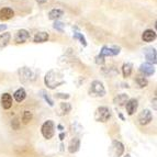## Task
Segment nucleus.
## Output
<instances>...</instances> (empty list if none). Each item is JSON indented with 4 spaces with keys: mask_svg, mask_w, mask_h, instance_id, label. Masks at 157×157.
I'll return each instance as SVG.
<instances>
[{
    "mask_svg": "<svg viewBox=\"0 0 157 157\" xmlns=\"http://www.w3.org/2000/svg\"><path fill=\"white\" fill-rule=\"evenodd\" d=\"M45 85H46L50 89H55L56 87L60 86L65 82V79H64L63 74L60 73L59 71H56V69H51L48 73L45 75Z\"/></svg>",
    "mask_w": 157,
    "mask_h": 157,
    "instance_id": "obj_1",
    "label": "nucleus"
},
{
    "mask_svg": "<svg viewBox=\"0 0 157 157\" xmlns=\"http://www.w3.org/2000/svg\"><path fill=\"white\" fill-rule=\"evenodd\" d=\"M89 94L91 97H103L105 96V89L101 81L99 80L92 81L89 88Z\"/></svg>",
    "mask_w": 157,
    "mask_h": 157,
    "instance_id": "obj_2",
    "label": "nucleus"
},
{
    "mask_svg": "<svg viewBox=\"0 0 157 157\" xmlns=\"http://www.w3.org/2000/svg\"><path fill=\"white\" fill-rule=\"evenodd\" d=\"M111 118V111L107 107H100L98 108L94 112V120L97 122H107Z\"/></svg>",
    "mask_w": 157,
    "mask_h": 157,
    "instance_id": "obj_3",
    "label": "nucleus"
},
{
    "mask_svg": "<svg viewBox=\"0 0 157 157\" xmlns=\"http://www.w3.org/2000/svg\"><path fill=\"white\" fill-rule=\"evenodd\" d=\"M41 132H42V135L46 140L52 139L54 134H55V124H54V122L52 120L45 121L42 128H41Z\"/></svg>",
    "mask_w": 157,
    "mask_h": 157,
    "instance_id": "obj_4",
    "label": "nucleus"
},
{
    "mask_svg": "<svg viewBox=\"0 0 157 157\" xmlns=\"http://www.w3.org/2000/svg\"><path fill=\"white\" fill-rule=\"evenodd\" d=\"M124 153V145L120 141H113L109 147V154L111 157H121Z\"/></svg>",
    "mask_w": 157,
    "mask_h": 157,
    "instance_id": "obj_5",
    "label": "nucleus"
},
{
    "mask_svg": "<svg viewBox=\"0 0 157 157\" xmlns=\"http://www.w3.org/2000/svg\"><path fill=\"white\" fill-rule=\"evenodd\" d=\"M152 120H153L152 112H151L148 109H144V110L139 114V122L142 125H146V124L151 123Z\"/></svg>",
    "mask_w": 157,
    "mask_h": 157,
    "instance_id": "obj_6",
    "label": "nucleus"
},
{
    "mask_svg": "<svg viewBox=\"0 0 157 157\" xmlns=\"http://www.w3.org/2000/svg\"><path fill=\"white\" fill-rule=\"evenodd\" d=\"M119 53H120V48L117 46L114 47H108V46H103L100 51V54L99 56L102 58H105V56H115L118 55Z\"/></svg>",
    "mask_w": 157,
    "mask_h": 157,
    "instance_id": "obj_7",
    "label": "nucleus"
},
{
    "mask_svg": "<svg viewBox=\"0 0 157 157\" xmlns=\"http://www.w3.org/2000/svg\"><path fill=\"white\" fill-rule=\"evenodd\" d=\"M19 75H20V80L23 81V82H28V81L34 79V75L30 68H26V67L21 68L19 71Z\"/></svg>",
    "mask_w": 157,
    "mask_h": 157,
    "instance_id": "obj_8",
    "label": "nucleus"
},
{
    "mask_svg": "<svg viewBox=\"0 0 157 157\" xmlns=\"http://www.w3.org/2000/svg\"><path fill=\"white\" fill-rule=\"evenodd\" d=\"M145 58L148 62V64H156L157 63V57H156V50L153 47H148L144 50Z\"/></svg>",
    "mask_w": 157,
    "mask_h": 157,
    "instance_id": "obj_9",
    "label": "nucleus"
},
{
    "mask_svg": "<svg viewBox=\"0 0 157 157\" xmlns=\"http://www.w3.org/2000/svg\"><path fill=\"white\" fill-rule=\"evenodd\" d=\"M126 112H128V115H133L134 113L136 112V110H137V107H139V102H137V100L136 99H128V101H126Z\"/></svg>",
    "mask_w": 157,
    "mask_h": 157,
    "instance_id": "obj_10",
    "label": "nucleus"
},
{
    "mask_svg": "<svg viewBox=\"0 0 157 157\" xmlns=\"http://www.w3.org/2000/svg\"><path fill=\"white\" fill-rule=\"evenodd\" d=\"M79 147H80V140L78 137H74L71 140L69 144H68V152L71 154H74L79 151Z\"/></svg>",
    "mask_w": 157,
    "mask_h": 157,
    "instance_id": "obj_11",
    "label": "nucleus"
},
{
    "mask_svg": "<svg viewBox=\"0 0 157 157\" xmlns=\"http://www.w3.org/2000/svg\"><path fill=\"white\" fill-rule=\"evenodd\" d=\"M30 37V34L29 32L26 31V30H20V31H18V33L16 34V37H14V40H16L17 43H24L26 41V40Z\"/></svg>",
    "mask_w": 157,
    "mask_h": 157,
    "instance_id": "obj_12",
    "label": "nucleus"
},
{
    "mask_svg": "<svg viewBox=\"0 0 157 157\" xmlns=\"http://www.w3.org/2000/svg\"><path fill=\"white\" fill-rule=\"evenodd\" d=\"M1 105L6 110H8L12 107V97L9 94H3L1 96Z\"/></svg>",
    "mask_w": 157,
    "mask_h": 157,
    "instance_id": "obj_13",
    "label": "nucleus"
},
{
    "mask_svg": "<svg viewBox=\"0 0 157 157\" xmlns=\"http://www.w3.org/2000/svg\"><path fill=\"white\" fill-rule=\"evenodd\" d=\"M140 71H141V73L146 75V76H152L153 74L155 73V69H154V67H153V65L148 63L142 64L141 67H140Z\"/></svg>",
    "mask_w": 157,
    "mask_h": 157,
    "instance_id": "obj_14",
    "label": "nucleus"
},
{
    "mask_svg": "<svg viewBox=\"0 0 157 157\" xmlns=\"http://www.w3.org/2000/svg\"><path fill=\"white\" fill-rule=\"evenodd\" d=\"M14 14L11 8H2L0 9V20H9Z\"/></svg>",
    "mask_w": 157,
    "mask_h": 157,
    "instance_id": "obj_15",
    "label": "nucleus"
},
{
    "mask_svg": "<svg viewBox=\"0 0 157 157\" xmlns=\"http://www.w3.org/2000/svg\"><path fill=\"white\" fill-rule=\"evenodd\" d=\"M142 39L144 40L145 42H152L156 39V32L153 31V30H146L142 35Z\"/></svg>",
    "mask_w": 157,
    "mask_h": 157,
    "instance_id": "obj_16",
    "label": "nucleus"
},
{
    "mask_svg": "<svg viewBox=\"0 0 157 157\" xmlns=\"http://www.w3.org/2000/svg\"><path fill=\"white\" fill-rule=\"evenodd\" d=\"M128 100V94H118V96L113 99V103H114V105H124Z\"/></svg>",
    "mask_w": 157,
    "mask_h": 157,
    "instance_id": "obj_17",
    "label": "nucleus"
},
{
    "mask_svg": "<svg viewBox=\"0 0 157 157\" xmlns=\"http://www.w3.org/2000/svg\"><path fill=\"white\" fill-rule=\"evenodd\" d=\"M47 40H48V33H46V32H39L34 36V42L35 43L46 42Z\"/></svg>",
    "mask_w": 157,
    "mask_h": 157,
    "instance_id": "obj_18",
    "label": "nucleus"
},
{
    "mask_svg": "<svg viewBox=\"0 0 157 157\" xmlns=\"http://www.w3.org/2000/svg\"><path fill=\"white\" fill-rule=\"evenodd\" d=\"M71 105L68 103V102H62L59 105V109H58V111H59V114L60 115H66L68 114V113L71 112Z\"/></svg>",
    "mask_w": 157,
    "mask_h": 157,
    "instance_id": "obj_19",
    "label": "nucleus"
},
{
    "mask_svg": "<svg viewBox=\"0 0 157 157\" xmlns=\"http://www.w3.org/2000/svg\"><path fill=\"white\" fill-rule=\"evenodd\" d=\"M13 97H14V99H16L17 102H22L24 99H25V97H26L25 90H24L23 88H20V89H18L16 92H14Z\"/></svg>",
    "mask_w": 157,
    "mask_h": 157,
    "instance_id": "obj_20",
    "label": "nucleus"
},
{
    "mask_svg": "<svg viewBox=\"0 0 157 157\" xmlns=\"http://www.w3.org/2000/svg\"><path fill=\"white\" fill-rule=\"evenodd\" d=\"M63 14H64V12L60 10V9H53V10H51L50 13H48V18H50L51 20H57V19H59Z\"/></svg>",
    "mask_w": 157,
    "mask_h": 157,
    "instance_id": "obj_21",
    "label": "nucleus"
},
{
    "mask_svg": "<svg viewBox=\"0 0 157 157\" xmlns=\"http://www.w3.org/2000/svg\"><path fill=\"white\" fill-rule=\"evenodd\" d=\"M11 39L10 33H3L2 35H0V47H6L9 44Z\"/></svg>",
    "mask_w": 157,
    "mask_h": 157,
    "instance_id": "obj_22",
    "label": "nucleus"
},
{
    "mask_svg": "<svg viewBox=\"0 0 157 157\" xmlns=\"http://www.w3.org/2000/svg\"><path fill=\"white\" fill-rule=\"evenodd\" d=\"M132 71H133V65L131 63H125L123 66H122V73H123L124 77H128L132 74Z\"/></svg>",
    "mask_w": 157,
    "mask_h": 157,
    "instance_id": "obj_23",
    "label": "nucleus"
},
{
    "mask_svg": "<svg viewBox=\"0 0 157 157\" xmlns=\"http://www.w3.org/2000/svg\"><path fill=\"white\" fill-rule=\"evenodd\" d=\"M136 82H137V85H139L141 88H144V87H146L147 84H148V81H147V79L145 78L144 76L136 77Z\"/></svg>",
    "mask_w": 157,
    "mask_h": 157,
    "instance_id": "obj_24",
    "label": "nucleus"
},
{
    "mask_svg": "<svg viewBox=\"0 0 157 157\" xmlns=\"http://www.w3.org/2000/svg\"><path fill=\"white\" fill-rule=\"evenodd\" d=\"M74 39L79 40V41H80V43L84 45V46H86V45H87L86 39H85L84 35H82L81 33H79V32H74Z\"/></svg>",
    "mask_w": 157,
    "mask_h": 157,
    "instance_id": "obj_25",
    "label": "nucleus"
},
{
    "mask_svg": "<svg viewBox=\"0 0 157 157\" xmlns=\"http://www.w3.org/2000/svg\"><path fill=\"white\" fill-rule=\"evenodd\" d=\"M40 94H41V96L44 98V100L51 105V107H53V105H54V102H53V100L50 98V96L46 94V91H44V90H41V91H40Z\"/></svg>",
    "mask_w": 157,
    "mask_h": 157,
    "instance_id": "obj_26",
    "label": "nucleus"
},
{
    "mask_svg": "<svg viewBox=\"0 0 157 157\" xmlns=\"http://www.w3.org/2000/svg\"><path fill=\"white\" fill-rule=\"evenodd\" d=\"M31 120H32V113L30 111H24L23 115H22V121H23L24 123H29Z\"/></svg>",
    "mask_w": 157,
    "mask_h": 157,
    "instance_id": "obj_27",
    "label": "nucleus"
},
{
    "mask_svg": "<svg viewBox=\"0 0 157 157\" xmlns=\"http://www.w3.org/2000/svg\"><path fill=\"white\" fill-rule=\"evenodd\" d=\"M64 26H65V24H64L63 22L55 21V23H54V29L57 30V31H59V32L64 31Z\"/></svg>",
    "mask_w": 157,
    "mask_h": 157,
    "instance_id": "obj_28",
    "label": "nucleus"
},
{
    "mask_svg": "<svg viewBox=\"0 0 157 157\" xmlns=\"http://www.w3.org/2000/svg\"><path fill=\"white\" fill-rule=\"evenodd\" d=\"M11 125H12L13 130H19V128H20V121H19L17 118L13 119V121L11 122Z\"/></svg>",
    "mask_w": 157,
    "mask_h": 157,
    "instance_id": "obj_29",
    "label": "nucleus"
},
{
    "mask_svg": "<svg viewBox=\"0 0 157 157\" xmlns=\"http://www.w3.org/2000/svg\"><path fill=\"white\" fill-rule=\"evenodd\" d=\"M56 97L57 98H64V99H67V98H69V94H56Z\"/></svg>",
    "mask_w": 157,
    "mask_h": 157,
    "instance_id": "obj_30",
    "label": "nucleus"
},
{
    "mask_svg": "<svg viewBox=\"0 0 157 157\" xmlns=\"http://www.w3.org/2000/svg\"><path fill=\"white\" fill-rule=\"evenodd\" d=\"M7 29V25H3V24H0V32L3 31V30Z\"/></svg>",
    "mask_w": 157,
    "mask_h": 157,
    "instance_id": "obj_31",
    "label": "nucleus"
},
{
    "mask_svg": "<svg viewBox=\"0 0 157 157\" xmlns=\"http://www.w3.org/2000/svg\"><path fill=\"white\" fill-rule=\"evenodd\" d=\"M46 1H47V0H36V2L40 3V5H42V3H45Z\"/></svg>",
    "mask_w": 157,
    "mask_h": 157,
    "instance_id": "obj_32",
    "label": "nucleus"
},
{
    "mask_svg": "<svg viewBox=\"0 0 157 157\" xmlns=\"http://www.w3.org/2000/svg\"><path fill=\"white\" fill-rule=\"evenodd\" d=\"M59 137H60V140H64V137H65V134H64V133H60L59 134Z\"/></svg>",
    "mask_w": 157,
    "mask_h": 157,
    "instance_id": "obj_33",
    "label": "nucleus"
},
{
    "mask_svg": "<svg viewBox=\"0 0 157 157\" xmlns=\"http://www.w3.org/2000/svg\"><path fill=\"white\" fill-rule=\"evenodd\" d=\"M153 102H154V109L156 110V98H154V101Z\"/></svg>",
    "mask_w": 157,
    "mask_h": 157,
    "instance_id": "obj_34",
    "label": "nucleus"
},
{
    "mask_svg": "<svg viewBox=\"0 0 157 157\" xmlns=\"http://www.w3.org/2000/svg\"><path fill=\"white\" fill-rule=\"evenodd\" d=\"M58 128H59L60 131H63V126H62V125H58Z\"/></svg>",
    "mask_w": 157,
    "mask_h": 157,
    "instance_id": "obj_35",
    "label": "nucleus"
},
{
    "mask_svg": "<svg viewBox=\"0 0 157 157\" xmlns=\"http://www.w3.org/2000/svg\"><path fill=\"white\" fill-rule=\"evenodd\" d=\"M124 157H131V155H128V154H126V156H124Z\"/></svg>",
    "mask_w": 157,
    "mask_h": 157,
    "instance_id": "obj_36",
    "label": "nucleus"
}]
</instances>
